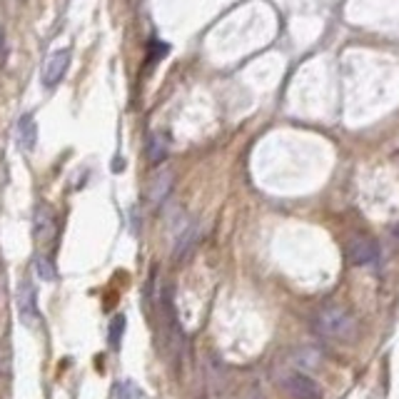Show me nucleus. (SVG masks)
I'll use <instances>...</instances> for the list:
<instances>
[{
	"mask_svg": "<svg viewBox=\"0 0 399 399\" xmlns=\"http://www.w3.org/2000/svg\"><path fill=\"white\" fill-rule=\"evenodd\" d=\"M312 327L319 337L335 340V342H352L357 337V319L342 304H325L322 309H317Z\"/></svg>",
	"mask_w": 399,
	"mask_h": 399,
	"instance_id": "obj_2",
	"label": "nucleus"
},
{
	"mask_svg": "<svg viewBox=\"0 0 399 399\" xmlns=\"http://www.w3.org/2000/svg\"><path fill=\"white\" fill-rule=\"evenodd\" d=\"M33 237L40 247H46L52 237H55V212L46 205V202H38L33 215Z\"/></svg>",
	"mask_w": 399,
	"mask_h": 399,
	"instance_id": "obj_7",
	"label": "nucleus"
},
{
	"mask_svg": "<svg viewBox=\"0 0 399 399\" xmlns=\"http://www.w3.org/2000/svg\"><path fill=\"white\" fill-rule=\"evenodd\" d=\"M122 335H125V317L118 314V317L110 322V332H108V340H110V347L120 349V342H122Z\"/></svg>",
	"mask_w": 399,
	"mask_h": 399,
	"instance_id": "obj_13",
	"label": "nucleus"
},
{
	"mask_svg": "<svg viewBox=\"0 0 399 399\" xmlns=\"http://www.w3.org/2000/svg\"><path fill=\"white\" fill-rule=\"evenodd\" d=\"M170 185H172V175L167 170H162V172H158V175H155V180L150 183V200H153L155 205H160V202L167 197V192H170Z\"/></svg>",
	"mask_w": 399,
	"mask_h": 399,
	"instance_id": "obj_11",
	"label": "nucleus"
},
{
	"mask_svg": "<svg viewBox=\"0 0 399 399\" xmlns=\"http://www.w3.org/2000/svg\"><path fill=\"white\" fill-rule=\"evenodd\" d=\"M68 65H70V50H68V48L50 52V55L46 57V63H43V85L55 88L57 83L63 80Z\"/></svg>",
	"mask_w": 399,
	"mask_h": 399,
	"instance_id": "obj_8",
	"label": "nucleus"
},
{
	"mask_svg": "<svg viewBox=\"0 0 399 399\" xmlns=\"http://www.w3.org/2000/svg\"><path fill=\"white\" fill-rule=\"evenodd\" d=\"M18 314L25 327H38L40 325V309H38V287L23 279L18 287Z\"/></svg>",
	"mask_w": 399,
	"mask_h": 399,
	"instance_id": "obj_4",
	"label": "nucleus"
},
{
	"mask_svg": "<svg viewBox=\"0 0 399 399\" xmlns=\"http://www.w3.org/2000/svg\"><path fill=\"white\" fill-rule=\"evenodd\" d=\"M35 267H38V272H40V277H43V279L55 277V270H52L50 262H48V260H43V257H38V260H35Z\"/></svg>",
	"mask_w": 399,
	"mask_h": 399,
	"instance_id": "obj_15",
	"label": "nucleus"
},
{
	"mask_svg": "<svg viewBox=\"0 0 399 399\" xmlns=\"http://www.w3.org/2000/svg\"><path fill=\"white\" fill-rule=\"evenodd\" d=\"M207 374V399H237L232 389V377L223 367V362H210Z\"/></svg>",
	"mask_w": 399,
	"mask_h": 399,
	"instance_id": "obj_5",
	"label": "nucleus"
},
{
	"mask_svg": "<svg viewBox=\"0 0 399 399\" xmlns=\"http://www.w3.org/2000/svg\"><path fill=\"white\" fill-rule=\"evenodd\" d=\"M282 387L292 399H322V389L314 382L312 377L302 374V372H292L282 379Z\"/></svg>",
	"mask_w": 399,
	"mask_h": 399,
	"instance_id": "obj_6",
	"label": "nucleus"
},
{
	"mask_svg": "<svg viewBox=\"0 0 399 399\" xmlns=\"http://www.w3.org/2000/svg\"><path fill=\"white\" fill-rule=\"evenodd\" d=\"M347 260L354 267H374L379 265V247L365 234H354L347 242Z\"/></svg>",
	"mask_w": 399,
	"mask_h": 399,
	"instance_id": "obj_3",
	"label": "nucleus"
},
{
	"mask_svg": "<svg viewBox=\"0 0 399 399\" xmlns=\"http://www.w3.org/2000/svg\"><path fill=\"white\" fill-rule=\"evenodd\" d=\"M118 397H120V399H143V392L137 389L135 382H120Z\"/></svg>",
	"mask_w": 399,
	"mask_h": 399,
	"instance_id": "obj_14",
	"label": "nucleus"
},
{
	"mask_svg": "<svg viewBox=\"0 0 399 399\" xmlns=\"http://www.w3.org/2000/svg\"><path fill=\"white\" fill-rule=\"evenodd\" d=\"M155 309H158V322L160 327H162V344H165L167 352H170V362L177 367L185 352V332L183 327H180V319H177L170 287L158 292V297H155Z\"/></svg>",
	"mask_w": 399,
	"mask_h": 399,
	"instance_id": "obj_1",
	"label": "nucleus"
},
{
	"mask_svg": "<svg viewBox=\"0 0 399 399\" xmlns=\"http://www.w3.org/2000/svg\"><path fill=\"white\" fill-rule=\"evenodd\" d=\"M200 237H202V227H200L197 223H188V225H185L183 232L177 234L175 247H172V260H175V262H185V260L192 255L195 247H197Z\"/></svg>",
	"mask_w": 399,
	"mask_h": 399,
	"instance_id": "obj_9",
	"label": "nucleus"
},
{
	"mask_svg": "<svg viewBox=\"0 0 399 399\" xmlns=\"http://www.w3.org/2000/svg\"><path fill=\"white\" fill-rule=\"evenodd\" d=\"M167 153H170L167 137L165 135H153V140H150V160H153L155 165H160V162L167 158Z\"/></svg>",
	"mask_w": 399,
	"mask_h": 399,
	"instance_id": "obj_12",
	"label": "nucleus"
},
{
	"mask_svg": "<svg viewBox=\"0 0 399 399\" xmlns=\"http://www.w3.org/2000/svg\"><path fill=\"white\" fill-rule=\"evenodd\" d=\"M18 140H20V148L25 153H30L35 148V143H38V125H35L33 115H23L20 118V122H18Z\"/></svg>",
	"mask_w": 399,
	"mask_h": 399,
	"instance_id": "obj_10",
	"label": "nucleus"
}]
</instances>
